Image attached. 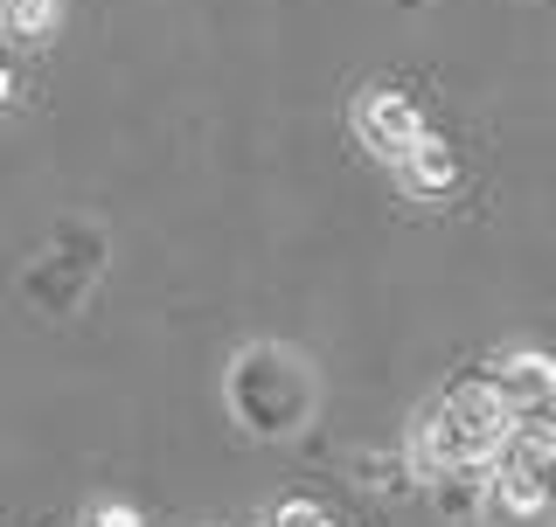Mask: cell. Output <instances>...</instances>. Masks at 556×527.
Returning <instances> with one entry per match:
<instances>
[{
    "mask_svg": "<svg viewBox=\"0 0 556 527\" xmlns=\"http://www.w3.org/2000/svg\"><path fill=\"white\" fill-rule=\"evenodd\" d=\"M230 402H237V416L257 437H286V430L306 424L313 382H306V368L292 355H278V347H251V355L230 368Z\"/></svg>",
    "mask_w": 556,
    "mask_h": 527,
    "instance_id": "6da1fadb",
    "label": "cell"
},
{
    "mask_svg": "<svg viewBox=\"0 0 556 527\" xmlns=\"http://www.w3.org/2000/svg\"><path fill=\"white\" fill-rule=\"evenodd\" d=\"M486 375H494V389L508 396L515 416L556 410V355H543V347H501V355L486 361Z\"/></svg>",
    "mask_w": 556,
    "mask_h": 527,
    "instance_id": "7a4b0ae2",
    "label": "cell"
},
{
    "mask_svg": "<svg viewBox=\"0 0 556 527\" xmlns=\"http://www.w3.org/2000/svg\"><path fill=\"white\" fill-rule=\"evenodd\" d=\"M431 126H425V112H417V98H404V91H369V98H362V139H369L382 160L404 167V153Z\"/></svg>",
    "mask_w": 556,
    "mask_h": 527,
    "instance_id": "3957f363",
    "label": "cell"
},
{
    "mask_svg": "<svg viewBox=\"0 0 556 527\" xmlns=\"http://www.w3.org/2000/svg\"><path fill=\"white\" fill-rule=\"evenodd\" d=\"M556 500V479L521 459H494V472H486V506H494L501 520H543Z\"/></svg>",
    "mask_w": 556,
    "mask_h": 527,
    "instance_id": "277c9868",
    "label": "cell"
},
{
    "mask_svg": "<svg viewBox=\"0 0 556 527\" xmlns=\"http://www.w3.org/2000/svg\"><path fill=\"white\" fill-rule=\"evenodd\" d=\"M486 472L494 465H445V472L425 479V493H431V506H439L445 520H473L486 506Z\"/></svg>",
    "mask_w": 556,
    "mask_h": 527,
    "instance_id": "5b68a950",
    "label": "cell"
},
{
    "mask_svg": "<svg viewBox=\"0 0 556 527\" xmlns=\"http://www.w3.org/2000/svg\"><path fill=\"white\" fill-rule=\"evenodd\" d=\"M404 181H410L425 202L452 195V188H459V153H452L439 132H425V139H417V146L404 153Z\"/></svg>",
    "mask_w": 556,
    "mask_h": 527,
    "instance_id": "8992f818",
    "label": "cell"
},
{
    "mask_svg": "<svg viewBox=\"0 0 556 527\" xmlns=\"http://www.w3.org/2000/svg\"><path fill=\"white\" fill-rule=\"evenodd\" d=\"M501 459H521L535 472H549L556 479V410H535V416H515L508 445H501Z\"/></svg>",
    "mask_w": 556,
    "mask_h": 527,
    "instance_id": "52a82bcc",
    "label": "cell"
},
{
    "mask_svg": "<svg viewBox=\"0 0 556 527\" xmlns=\"http://www.w3.org/2000/svg\"><path fill=\"white\" fill-rule=\"evenodd\" d=\"M63 0H0V35H14V42H42L49 28H56Z\"/></svg>",
    "mask_w": 556,
    "mask_h": 527,
    "instance_id": "ba28073f",
    "label": "cell"
},
{
    "mask_svg": "<svg viewBox=\"0 0 556 527\" xmlns=\"http://www.w3.org/2000/svg\"><path fill=\"white\" fill-rule=\"evenodd\" d=\"M271 527H327V514L313 500H286V506H271Z\"/></svg>",
    "mask_w": 556,
    "mask_h": 527,
    "instance_id": "9c48e42d",
    "label": "cell"
},
{
    "mask_svg": "<svg viewBox=\"0 0 556 527\" xmlns=\"http://www.w3.org/2000/svg\"><path fill=\"white\" fill-rule=\"evenodd\" d=\"M91 527H147V520H139V514H132V506H118V500H104V506H98V514H91Z\"/></svg>",
    "mask_w": 556,
    "mask_h": 527,
    "instance_id": "30bf717a",
    "label": "cell"
},
{
    "mask_svg": "<svg viewBox=\"0 0 556 527\" xmlns=\"http://www.w3.org/2000/svg\"><path fill=\"white\" fill-rule=\"evenodd\" d=\"M14 91H22V83H14V69L0 63V112H8V104H14Z\"/></svg>",
    "mask_w": 556,
    "mask_h": 527,
    "instance_id": "8fae6325",
    "label": "cell"
}]
</instances>
